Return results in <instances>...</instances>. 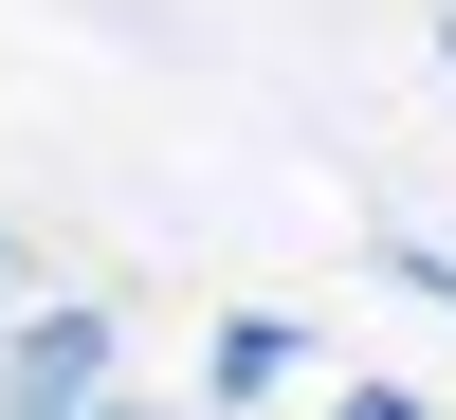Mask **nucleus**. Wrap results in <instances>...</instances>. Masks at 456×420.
I'll return each mask as SVG.
<instances>
[{
  "instance_id": "nucleus-1",
  "label": "nucleus",
  "mask_w": 456,
  "mask_h": 420,
  "mask_svg": "<svg viewBox=\"0 0 456 420\" xmlns=\"http://www.w3.org/2000/svg\"><path fill=\"white\" fill-rule=\"evenodd\" d=\"M110 384H128V329H110L92 292H37V311H19V348H0V402L73 420V402H110Z\"/></svg>"
},
{
  "instance_id": "nucleus-2",
  "label": "nucleus",
  "mask_w": 456,
  "mask_h": 420,
  "mask_svg": "<svg viewBox=\"0 0 456 420\" xmlns=\"http://www.w3.org/2000/svg\"><path fill=\"white\" fill-rule=\"evenodd\" d=\"M292 384H311V348H292V311H238V329L201 348V402H292Z\"/></svg>"
},
{
  "instance_id": "nucleus-3",
  "label": "nucleus",
  "mask_w": 456,
  "mask_h": 420,
  "mask_svg": "<svg viewBox=\"0 0 456 420\" xmlns=\"http://www.w3.org/2000/svg\"><path fill=\"white\" fill-rule=\"evenodd\" d=\"M384 275H402V292H420V311L456 329V256H438V238H384Z\"/></svg>"
},
{
  "instance_id": "nucleus-4",
  "label": "nucleus",
  "mask_w": 456,
  "mask_h": 420,
  "mask_svg": "<svg viewBox=\"0 0 456 420\" xmlns=\"http://www.w3.org/2000/svg\"><path fill=\"white\" fill-rule=\"evenodd\" d=\"M0 292H19V238H0Z\"/></svg>"
}]
</instances>
